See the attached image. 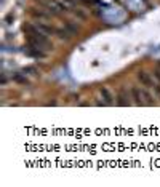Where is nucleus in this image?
<instances>
[{
    "label": "nucleus",
    "instance_id": "obj_2",
    "mask_svg": "<svg viewBox=\"0 0 160 187\" xmlns=\"http://www.w3.org/2000/svg\"><path fill=\"white\" fill-rule=\"evenodd\" d=\"M131 96H133L136 106H144V99H142V94H141V88H138V86L131 88Z\"/></svg>",
    "mask_w": 160,
    "mask_h": 187
},
{
    "label": "nucleus",
    "instance_id": "obj_14",
    "mask_svg": "<svg viewBox=\"0 0 160 187\" xmlns=\"http://www.w3.org/2000/svg\"><path fill=\"white\" fill-rule=\"evenodd\" d=\"M159 67H160V61H159Z\"/></svg>",
    "mask_w": 160,
    "mask_h": 187
},
{
    "label": "nucleus",
    "instance_id": "obj_13",
    "mask_svg": "<svg viewBox=\"0 0 160 187\" xmlns=\"http://www.w3.org/2000/svg\"><path fill=\"white\" fill-rule=\"evenodd\" d=\"M154 79H155V82H160V67H157V69H154Z\"/></svg>",
    "mask_w": 160,
    "mask_h": 187
},
{
    "label": "nucleus",
    "instance_id": "obj_10",
    "mask_svg": "<svg viewBox=\"0 0 160 187\" xmlns=\"http://www.w3.org/2000/svg\"><path fill=\"white\" fill-rule=\"evenodd\" d=\"M152 90H154L155 94L160 98V82H154V86H152Z\"/></svg>",
    "mask_w": 160,
    "mask_h": 187
},
{
    "label": "nucleus",
    "instance_id": "obj_4",
    "mask_svg": "<svg viewBox=\"0 0 160 187\" xmlns=\"http://www.w3.org/2000/svg\"><path fill=\"white\" fill-rule=\"evenodd\" d=\"M37 27L40 29V32H43L45 35H51V34H56V29L51 26H48V24H45V22H37L35 24Z\"/></svg>",
    "mask_w": 160,
    "mask_h": 187
},
{
    "label": "nucleus",
    "instance_id": "obj_5",
    "mask_svg": "<svg viewBox=\"0 0 160 187\" xmlns=\"http://www.w3.org/2000/svg\"><path fill=\"white\" fill-rule=\"evenodd\" d=\"M24 51H27V54H30V56H34V58H45V51L35 48V46L27 45V50H24Z\"/></svg>",
    "mask_w": 160,
    "mask_h": 187
},
{
    "label": "nucleus",
    "instance_id": "obj_8",
    "mask_svg": "<svg viewBox=\"0 0 160 187\" xmlns=\"http://www.w3.org/2000/svg\"><path fill=\"white\" fill-rule=\"evenodd\" d=\"M56 34H58V37H59V39H66V40L72 35V34H70L67 29H56Z\"/></svg>",
    "mask_w": 160,
    "mask_h": 187
},
{
    "label": "nucleus",
    "instance_id": "obj_6",
    "mask_svg": "<svg viewBox=\"0 0 160 187\" xmlns=\"http://www.w3.org/2000/svg\"><path fill=\"white\" fill-rule=\"evenodd\" d=\"M117 104L118 106H122V107H127V106H130V98H128V94H127V91H120V94H118V101H117Z\"/></svg>",
    "mask_w": 160,
    "mask_h": 187
},
{
    "label": "nucleus",
    "instance_id": "obj_3",
    "mask_svg": "<svg viewBox=\"0 0 160 187\" xmlns=\"http://www.w3.org/2000/svg\"><path fill=\"white\" fill-rule=\"evenodd\" d=\"M101 96H103V99H104V103H106V106H112V104H114V96L111 94V91H109L106 86L101 88Z\"/></svg>",
    "mask_w": 160,
    "mask_h": 187
},
{
    "label": "nucleus",
    "instance_id": "obj_7",
    "mask_svg": "<svg viewBox=\"0 0 160 187\" xmlns=\"http://www.w3.org/2000/svg\"><path fill=\"white\" fill-rule=\"evenodd\" d=\"M141 94H142V99H144V106H152L154 104V99H152V96L149 94L147 90L141 88Z\"/></svg>",
    "mask_w": 160,
    "mask_h": 187
},
{
    "label": "nucleus",
    "instance_id": "obj_1",
    "mask_svg": "<svg viewBox=\"0 0 160 187\" xmlns=\"http://www.w3.org/2000/svg\"><path fill=\"white\" fill-rule=\"evenodd\" d=\"M138 80L141 82V85L142 86H146V88H151L152 90V86H154V80H152V77L149 75L147 72H144V70H139L138 72Z\"/></svg>",
    "mask_w": 160,
    "mask_h": 187
},
{
    "label": "nucleus",
    "instance_id": "obj_9",
    "mask_svg": "<svg viewBox=\"0 0 160 187\" xmlns=\"http://www.w3.org/2000/svg\"><path fill=\"white\" fill-rule=\"evenodd\" d=\"M13 79H15L16 82H21V83H27V79H26V77H23L21 74H15Z\"/></svg>",
    "mask_w": 160,
    "mask_h": 187
},
{
    "label": "nucleus",
    "instance_id": "obj_11",
    "mask_svg": "<svg viewBox=\"0 0 160 187\" xmlns=\"http://www.w3.org/2000/svg\"><path fill=\"white\" fill-rule=\"evenodd\" d=\"M24 74H32V75H37V69H35V67H24Z\"/></svg>",
    "mask_w": 160,
    "mask_h": 187
},
{
    "label": "nucleus",
    "instance_id": "obj_12",
    "mask_svg": "<svg viewBox=\"0 0 160 187\" xmlns=\"http://www.w3.org/2000/svg\"><path fill=\"white\" fill-rule=\"evenodd\" d=\"M66 29L69 30L70 34H75V32H77V27H75V26H72L70 22H66Z\"/></svg>",
    "mask_w": 160,
    "mask_h": 187
}]
</instances>
